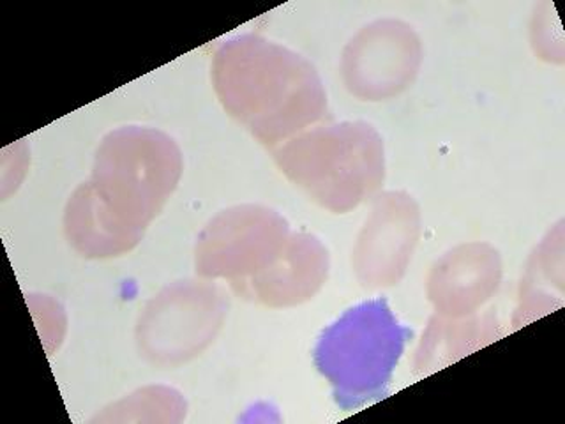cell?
I'll return each instance as SVG.
<instances>
[{
    "instance_id": "cell-1",
    "label": "cell",
    "mask_w": 565,
    "mask_h": 424,
    "mask_svg": "<svg viewBox=\"0 0 565 424\" xmlns=\"http://www.w3.org/2000/svg\"><path fill=\"white\" fill-rule=\"evenodd\" d=\"M181 168V152L163 132H110L97 150L93 179L67 203L70 243L90 258L129 252L175 190Z\"/></svg>"
},
{
    "instance_id": "cell-2",
    "label": "cell",
    "mask_w": 565,
    "mask_h": 424,
    "mask_svg": "<svg viewBox=\"0 0 565 424\" xmlns=\"http://www.w3.org/2000/svg\"><path fill=\"white\" fill-rule=\"evenodd\" d=\"M221 103L264 144H278L322 119L326 93L315 67L278 44L244 35L214 59Z\"/></svg>"
},
{
    "instance_id": "cell-3",
    "label": "cell",
    "mask_w": 565,
    "mask_h": 424,
    "mask_svg": "<svg viewBox=\"0 0 565 424\" xmlns=\"http://www.w3.org/2000/svg\"><path fill=\"white\" fill-rule=\"evenodd\" d=\"M411 338L385 299L366 300L327 327L315 347V364L329 380L335 403L355 411L387 394Z\"/></svg>"
},
{
    "instance_id": "cell-4",
    "label": "cell",
    "mask_w": 565,
    "mask_h": 424,
    "mask_svg": "<svg viewBox=\"0 0 565 424\" xmlns=\"http://www.w3.org/2000/svg\"><path fill=\"white\" fill-rule=\"evenodd\" d=\"M276 158L291 181L332 211L358 205L384 179L382 141L366 124L308 132Z\"/></svg>"
},
{
    "instance_id": "cell-5",
    "label": "cell",
    "mask_w": 565,
    "mask_h": 424,
    "mask_svg": "<svg viewBox=\"0 0 565 424\" xmlns=\"http://www.w3.org/2000/svg\"><path fill=\"white\" fill-rule=\"evenodd\" d=\"M287 223L258 208H243L217 218L200 239L196 267L207 276H258L276 264L285 243Z\"/></svg>"
},
{
    "instance_id": "cell-6",
    "label": "cell",
    "mask_w": 565,
    "mask_h": 424,
    "mask_svg": "<svg viewBox=\"0 0 565 424\" xmlns=\"http://www.w3.org/2000/svg\"><path fill=\"white\" fill-rule=\"evenodd\" d=\"M327 273V253L317 243V239H294L288 255L278 258V265L258 274L247 283L256 299L267 305H294L308 299Z\"/></svg>"
}]
</instances>
